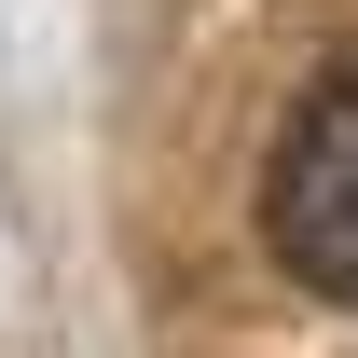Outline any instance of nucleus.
<instances>
[{"mask_svg":"<svg viewBox=\"0 0 358 358\" xmlns=\"http://www.w3.org/2000/svg\"><path fill=\"white\" fill-rule=\"evenodd\" d=\"M262 248L303 289L358 303V42L317 55V83L289 96V138L262 166Z\"/></svg>","mask_w":358,"mask_h":358,"instance_id":"f257e3e1","label":"nucleus"}]
</instances>
